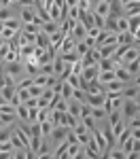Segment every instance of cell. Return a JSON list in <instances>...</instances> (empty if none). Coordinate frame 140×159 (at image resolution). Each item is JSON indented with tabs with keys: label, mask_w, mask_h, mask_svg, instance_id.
Instances as JSON below:
<instances>
[{
	"label": "cell",
	"mask_w": 140,
	"mask_h": 159,
	"mask_svg": "<svg viewBox=\"0 0 140 159\" xmlns=\"http://www.w3.org/2000/svg\"><path fill=\"white\" fill-rule=\"evenodd\" d=\"M2 68H4V72L9 74V76H13L15 79V83H17V79L24 74V61H11V64H2Z\"/></svg>",
	"instance_id": "6da1fadb"
},
{
	"label": "cell",
	"mask_w": 140,
	"mask_h": 159,
	"mask_svg": "<svg viewBox=\"0 0 140 159\" xmlns=\"http://www.w3.org/2000/svg\"><path fill=\"white\" fill-rule=\"evenodd\" d=\"M68 129H70V127H64V125L53 127V132H51V136H49L51 147H57L60 142H64V140H66V136H68Z\"/></svg>",
	"instance_id": "7a4b0ae2"
},
{
	"label": "cell",
	"mask_w": 140,
	"mask_h": 159,
	"mask_svg": "<svg viewBox=\"0 0 140 159\" xmlns=\"http://www.w3.org/2000/svg\"><path fill=\"white\" fill-rule=\"evenodd\" d=\"M17 13L21 24H32L36 17V7H17Z\"/></svg>",
	"instance_id": "3957f363"
},
{
	"label": "cell",
	"mask_w": 140,
	"mask_h": 159,
	"mask_svg": "<svg viewBox=\"0 0 140 159\" xmlns=\"http://www.w3.org/2000/svg\"><path fill=\"white\" fill-rule=\"evenodd\" d=\"M121 112H123V119H125V121L134 119V117L138 115V106H136V102H134V100H123V108H121Z\"/></svg>",
	"instance_id": "277c9868"
},
{
	"label": "cell",
	"mask_w": 140,
	"mask_h": 159,
	"mask_svg": "<svg viewBox=\"0 0 140 159\" xmlns=\"http://www.w3.org/2000/svg\"><path fill=\"white\" fill-rule=\"evenodd\" d=\"M40 32L43 34H47V36H55L57 32H60V21H53V19H49V21H45V24L40 25Z\"/></svg>",
	"instance_id": "5b68a950"
},
{
	"label": "cell",
	"mask_w": 140,
	"mask_h": 159,
	"mask_svg": "<svg viewBox=\"0 0 140 159\" xmlns=\"http://www.w3.org/2000/svg\"><path fill=\"white\" fill-rule=\"evenodd\" d=\"M87 102L91 108H96V106H104L106 104V93H87Z\"/></svg>",
	"instance_id": "8992f818"
},
{
	"label": "cell",
	"mask_w": 140,
	"mask_h": 159,
	"mask_svg": "<svg viewBox=\"0 0 140 159\" xmlns=\"http://www.w3.org/2000/svg\"><path fill=\"white\" fill-rule=\"evenodd\" d=\"M51 64H53V74H55V76H62V74H64V68H66V61H64V57L57 53V55L51 60Z\"/></svg>",
	"instance_id": "52a82bcc"
},
{
	"label": "cell",
	"mask_w": 140,
	"mask_h": 159,
	"mask_svg": "<svg viewBox=\"0 0 140 159\" xmlns=\"http://www.w3.org/2000/svg\"><path fill=\"white\" fill-rule=\"evenodd\" d=\"M138 57H140L138 47H136V45H132V47H129V49H127L125 53H123V57H121V64L125 66L127 61H134V60H138Z\"/></svg>",
	"instance_id": "ba28073f"
},
{
	"label": "cell",
	"mask_w": 140,
	"mask_h": 159,
	"mask_svg": "<svg viewBox=\"0 0 140 159\" xmlns=\"http://www.w3.org/2000/svg\"><path fill=\"white\" fill-rule=\"evenodd\" d=\"M13 17H19L17 7H0V21H7V19H13Z\"/></svg>",
	"instance_id": "9c48e42d"
},
{
	"label": "cell",
	"mask_w": 140,
	"mask_h": 159,
	"mask_svg": "<svg viewBox=\"0 0 140 159\" xmlns=\"http://www.w3.org/2000/svg\"><path fill=\"white\" fill-rule=\"evenodd\" d=\"M91 11L96 13V15H100V17H104V19H106V17H108V13H111V2L102 0V2H98V4H96Z\"/></svg>",
	"instance_id": "30bf717a"
},
{
	"label": "cell",
	"mask_w": 140,
	"mask_h": 159,
	"mask_svg": "<svg viewBox=\"0 0 140 159\" xmlns=\"http://www.w3.org/2000/svg\"><path fill=\"white\" fill-rule=\"evenodd\" d=\"M121 61H117L115 57H104V60L98 61V70H115Z\"/></svg>",
	"instance_id": "8fae6325"
},
{
	"label": "cell",
	"mask_w": 140,
	"mask_h": 159,
	"mask_svg": "<svg viewBox=\"0 0 140 159\" xmlns=\"http://www.w3.org/2000/svg\"><path fill=\"white\" fill-rule=\"evenodd\" d=\"M75 47H76V38L72 36V34H66V38H64V43H62V49H60V53L75 51Z\"/></svg>",
	"instance_id": "7c38bea8"
},
{
	"label": "cell",
	"mask_w": 140,
	"mask_h": 159,
	"mask_svg": "<svg viewBox=\"0 0 140 159\" xmlns=\"http://www.w3.org/2000/svg\"><path fill=\"white\" fill-rule=\"evenodd\" d=\"M113 79H117V76H115V70H100V72H98V81H100L102 87L106 85V83H111Z\"/></svg>",
	"instance_id": "4fadbf2b"
},
{
	"label": "cell",
	"mask_w": 140,
	"mask_h": 159,
	"mask_svg": "<svg viewBox=\"0 0 140 159\" xmlns=\"http://www.w3.org/2000/svg\"><path fill=\"white\" fill-rule=\"evenodd\" d=\"M127 83H123V81H119V79H113L111 83H106L104 85V91H123V87H125Z\"/></svg>",
	"instance_id": "5bb4252c"
},
{
	"label": "cell",
	"mask_w": 140,
	"mask_h": 159,
	"mask_svg": "<svg viewBox=\"0 0 140 159\" xmlns=\"http://www.w3.org/2000/svg\"><path fill=\"white\" fill-rule=\"evenodd\" d=\"M81 104H83V102L70 98V100H68V112H70L72 117H79V115H81Z\"/></svg>",
	"instance_id": "9a60e30c"
},
{
	"label": "cell",
	"mask_w": 140,
	"mask_h": 159,
	"mask_svg": "<svg viewBox=\"0 0 140 159\" xmlns=\"http://www.w3.org/2000/svg\"><path fill=\"white\" fill-rule=\"evenodd\" d=\"M91 117L96 119V123H100V121H104V119L108 117V112H106L104 106H96V108H91Z\"/></svg>",
	"instance_id": "2e32d148"
},
{
	"label": "cell",
	"mask_w": 140,
	"mask_h": 159,
	"mask_svg": "<svg viewBox=\"0 0 140 159\" xmlns=\"http://www.w3.org/2000/svg\"><path fill=\"white\" fill-rule=\"evenodd\" d=\"M138 13H140V2H134V0H132L129 4L123 7V15H125V17H129V15H138Z\"/></svg>",
	"instance_id": "e0dca14e"
},
{
	"label": "cell",
	"mask_w": 140,
	"mask_h": 159,
	"mask_svg": "<svg viewBox=\"0 0 140 159\" xmlns=\"http://www.w3.org/2000/svg\"><path fill=\"white\" fill-rule=\"evenodd\" d=\"M32 83H34V79H32V76H28V74H21V76L17 79L15 87H17V89H28V87L32 85Z\"/></svg>",
	"instance_id": "ac0fdd59"
},
{
	"label": "cell",
	"mask_w": 140,
	"mask_h": 159,
	"mask_svg": "<svg viewBox=\"0 0 140 159\" xmlns=\"http://www.w3.org/2000/svg\"><path fill=\"white\" fill-rule=\"evenodd\" d=\"M87 93H106V91H104V87L100 85V81L93 79V81L87 83Z\"/></svg>",
	"instance_id": "d6986e66"
},
{
	"label": "cell",
	"mask_w": 140,
	"mask_h": 159,
	"mask_svg": "<svg viewBox=\"0 0 140 159\" xmlns=\"http://www.w3.org/2000/svg\"><path fill=\"white\" fill-rule=\"evenodd\" d=\"M72 36H75L76 40H83V38L87 36V28H85V25L79 21V24L75 25V30H72Z\"/></svg>",
	"instance_id": "ffe728a7"
},
{
	"label": "cell",
	"mask_w": 140,
	"mask_h": 159,
	"mask_svg": "<svg viewBox=\"0 0 140 159\" xmlns=\"http://www.w3.org/2000/svg\"><path fill=\"white\" fill-rule=\"evenodd\" d=\"M117 43L119 45H134V34L132 32H121V34H117Z\"/></svg>",
	"instance_id": "44dd1931"
},
{
	"label": "cell",
	"mask_w": 140,
	"mask_h": 159,
	"mask_svg": "<svg viewBox=\"0 0 140 159\" xmlns=\"http://www.w3.org/2000/svg\"><path fill=\"white\" fill-rule=\"evenodd\" d=\"M28 115H30V108L25 106L24 102H21V104H17V119H19V121H24V123H28Z\"/></svg>",
	"instance_id": "7402d4cb"
},
{
	"label": "cell",
	"mask_w": 140,
	"mask_h": 159,
	"mask_svg": "<svg viewBox=\"0 0 140 159\" xmlns=\"http://www.w3.org/2000/svg\"><path fill=\"white\" fill-rule=\"evenodd\" d=\"M81 142H75V144H68V151H66V159H76L79 151H81Z\"/></svg>",
	"instance_id": "603a6c76"
},
{
	"label": "cell",
	"mask_w": 140,
	"mask_h": 159,
	"mask_svg": "<svg viewBox=\"0 0 140 159\" xmlns=\"http://www.w3.org/2000/svg\"><path fill=\"white\" fill-rule=\"evenodd\" d=\"M121 32H129V21H127L125 15H121L117 19V34H121Z\"/></svg>",
	"instance_id": "cb8c5ba5"
},
{
	"label": "cell",
	"mask_w": 140,
	"mask_h": 159,
	"mask_svg": "<svg viewBox=\"0 0 140 159\" xmlns=\"http://www.w3.org/2000/svg\"><path fill=\"white\" fill-rule=\"evenodd\" d=\"M0 91H2V96L7 98V102H11V100L15 98V93H17V87L15 85H4Z\"/></svg>",
	"instance_id": "d4e9b609"
},
{
	"label": "cell",
	"mask_w": 140,
	"mask_h": 159,
	"mask_svg": "<svg viewBox=\"0 0 140 159\" xmlns=\"http://www.w3.org/2000/svg\"><path fill=\"white\" fill-rule=\"evenodd\" d=\"M127 21H129V32L136 34V30L140 28V13H138V15H129Z\"/></svg>",
	"instance_id": "484cf974"
},
{
	"label": "cell",
	"mask_w": 140,
	"mask_h": 159,
	"mask_svg": "<svg viewBox=\"0 0 140 159\" xmlns=\"http://www.w3.org/2000/svg\"><path fill=\"white\" fill-rule=\"evenodd\" d=\"M49 45H51V38L47 36V34H43V32H40V34H36V47H40V49H47Z\"/></svg>",
	"instance_id": "4316f807"
},
{
	"label": "cell",
	"mask_w": 140,
	"mask_h": 159,
	"mask_svg": "<svg viewBox=\"0 0 140 159\" xmlns=\"http://www.w3.org/2000/svg\"><path fill=\"white\" fill-rule=\"evenodd\" d=\"M40 132H43V138H49L51 132H53V123L49 119H45V121H40Z\"/></svg>",
	"instance_id": "83f0119b"
},
{
	"label": "cell",
	"mask_w": 140,
	"mask_h": 159,
	"mask_svg": "<svg viewBox=\"0 0 140 159\" xmlns=\"http://www.w3.org/2000/svg\"><path fill=\"white\" fill-rule=\"evenodd\" d=\"M104 157H111V159H123V157H125V153H123L121 148L117 147V148H108V151L104 153Z\"/></svg>",
	"instance_id": "f1b7e54d"
},
{
	"label": "cell",
	"mask_w": 140,
	"mask_h": 159,
	"mask_svg": "<svg viewBox=\"0 0 140 159\" xmlns=\"http://www.w3.org/2000/svg\"><path fill=\"white\" fill-rule=\"evenodd\" d=\"M21 32H28V34H40V25H36L34 21H32V24H21Z\"/></svg>",
	"instance_id": "f546056e"
},
{
	"label": "cell",
	"mask_w": 140,
	"mask_h": 159,
	"mask_svg": "<svg viewBox=\"0 0 140 159\" xmlns=\"http://www.w3.org/2000/svg\"><path fill=\"white\" fill-rule=\"evenodd\" d=\"M72 89H75V87L70 85L68 81H62V98L64 100H70V98H72Z\"/></svg>",
	"instance_id": "4dcf8cb0"
},
{
	"label": "cell",
	"mask_w": 140,
	"mask_h": 159,
	"mask_svg": "<svg viewBox=\"0 0 140 159\" xmlns=\"http://www.w3.org/2000/svg\"><path fill=\"white\" fill-rule=\"evenodd\" d=\"M28 91H30V96H32V98H40V96H43V91H45V87L32 83V85L28 87Z\"/></svg>",
	"instance_id": "1f68e13d"
},
{
	"label": "cell",
	"mask_w": 140,
	"mask_h": 159,
	"mask_svg": "<svg viewBox=\"0 0 140 159\" xmlns=\"http://www.w3.org/2000/svg\"><path fill=\"white\" fill-rule=\"evenodd\" d=\"M72 98L79 100V102H85V100H87V91H85L83 87H75V89H72Z\"/></svg>",
	"instance_id": "d6a6232c"
},
{
	"label": "cell",
	"mask_w": 140,
	"mask_h": 159,
	"mask_svg": "<svg viewBox=\"0 0 140 159\" xmlns=\"http://www.w3.org/2000/svg\"><path fill=\"white\" fill-rule=\"evenodd\" d=\"M75 51H76V55H79V57H83V55H85V53L89 51L87 43H85V40H76V47H75Z\"/></svg>",
	"instance_id": "836d02e7"
},
{
	"label": "cell",
	"mask_w": 140,
	"mask_h": 159,
	"mask_svg": "<svg viewBox=\"0 0 140 159\" xmlns=\"http://www.w3.org/2000/svg\"><path fill=\"white\" fill-rule=\"evenodd\" d=\"M123 119V112L121 110H113V112H108V117H106V121L111 123V125H115L117 121H121Z\"/></svg>",
	"instance_id": "e575fe53"
},
{
	"label": "cell",
	"mask_w": 140,
	"mask_h": 159,
	"mask_svg": "<svg viewBox=\"0 0 140 159\" xmlns=\"http://www.w3.org/2000/svg\"><path fill=\"white\" fill-rule=\"evenodd\" d=\"M66 81L70 83L72 87H81V74H75V72H70L68 76H66Z\"/></svg>",
	"instance_id": "d590c367"
},
{
	"label": "cell",
	"mask_w": 140,
	"mask_h": 159,
	"mask_svg": "<svg viewBox=\"0 0 140 159\" xmlns=\"http://www.w3.org/2000/svg\"><path fill=\"white\" fill-rule=\"evenodd\" d=\"M28 98H32L28 89H17V100H19V104H21V102H25Z\"/></svg>",
	"instance_id": "8d00e7d4"
},
{
	"label": "cell",
	"mask_w": 140,
	"mask_h": 159,
	"mask_svg": "<svg viewBox=\"0 0 140 159\" xmlns=\"http://www.w3.org/2000/svg\"><path fill=\"white\" fill-rule=\"evenodd\" d=\"M81 121L85 123V125H87L89 129H93V127H96V119H93L91 115H87V117H81Z\"/></svg>",
	"instance_id": "74e56055"
},
{
	"label": "cell",
	"mask_w": 140,
	"mask_h": 159,
	"mask_svg": "<svg viewBox=\"0 0 140 159\" xmlns=\"http://www.w3.org/2000/svg\"><path fill=\"white\" fill-rule=\"evenodd\" d=\"M47 76H49V74H36V76H34V83H36V85L47 87Z\"/></svg>",
	"instance_id": "f35d334b"
},
{
	"label": "cell",
	"mask_w": 140,
	"mask_h": 159,
	"mask_svg": "<svg viewBox=\"0 0 140 159\" xmlns=\"http://www.w3.org/2000/svg\"><path fill=\"white\" fill-rule=\"evenodd\" d=\"M79 7H68V17H70V19H76V21H79Z\"/></svg>",
	"instance_id": "ab89813d"
},
{
	"label": "cell",
	"mask_w": 140,
	"mask_h": 159,
	"mask_svg": "<svg viewBox=\"0 0 140 159\" xmlns=\"http://www.w3.org/2000/svg\"><path fill=\"white\" fill-rule=\"evenodd\" d=\"M79 11H91V2L89 0H79Z\"/></svg>",
	"instance_id": "60d3db41"
},
{
	"label": "cell",
	"mask_w": 140,
	"mask_h": 159,
	"mask_svg": "<svg viewBox=\"0 0 140 159\" xmlns=\"http://www.w3.org/2000/svg\"><path fill=\"white\" fill-rule=\"evenodd\" d=\"M40 74H53V64H43L40 66Z\"/></svg>",
	"instance_id": "b9f144b4"
},
{
	"label": "cell",
	"mask_w": 140,
	"mask_h": 159,
	"mask_svg": "<svg viewBox=\"0 0 140 159\" xmlns=\"http://www.w3.org/2000/svg\"><path fill=\"white\" fill-rule=\"evenodd\" d=\"M24 104L28 106V108H38V98H28Z\"/></svg>",
	"instance_id": "7bdbcfd3"
},
{
	"label": "cell",
	"mask_w": 140,
	"mask_h": 159,
	"mask_svg": "<svg viewBox=\"0 0 140 159\" xmlns=\"http://www.w3.org/2000/svg\"><path fill=\"white\" fill-rule=\"evenodd\" d=\"M104 21H106L104 17H100V15L93 13V24H96V28H104Z\"/></svg>",
	"instance_id": "ee69618b"
},
{
	"label": "cell",
	"mask_w": 140,
	"mask_h": 159,
	"mask_svg": "<svg viewBox=\"0 0 140 159\" xmlns=\"http://www.w3.org/2000/svg\"><path fill=\"white\" fill-rule=\"evenodd\" d=\"M100 30H102V28H96V25H93V28H89V30H87V36H91V38H98Z\"/></svg>",
	"instance_id": "f6af8a7d"
},
{
	"label": "cell",
	"mask_w": 140,
	"mask_h": 159,
	"mask_svg": "<svg viewBox=\"0 0 140 159\" xmlns=\"http://www.w3.org/2000/svg\"><path fill=\"white\" fill-rule=\"evenodd\" d=\"M19 0H0V7H17Z\"/></svg>",
	"instance_id": "bcb514c9"
},
{
	"label": "cell",
	"mask_w": 140,
	"mask_h": 159,
	"mask_svg": "<svg viewBox=\"0 0 140 159\" xmlns=\"http://www.w3.org/2000/svg\"><path fill=\"white\" fill-rule=\"evenodd\" d=\"M17 7H34V0H19Z\"/></svg>",
	"instance_id": "7dc6e473"
},
{
	"label": "cell",
	"mask_w": 140,
	"mask_h": 159,
	"mask_svg": "<svg viewBox=\"0 0 140 159\" xmlns=\"http://www.w3.org/2000/svg\"><path fill=\"white\" fill-rule=\"evenodd\" d=\"M132 129V136L136 138V140H140V127H129Z\"/></svg>",
	"instance_id": "c3c4849f"
},
{
	"label": "cell",
	"mask_w": 140,
	"mask_h": 159,
	"mask_svg": "<svg viewBox=\"0 0 140 159\" xmlns=\"http://www.w3.org/2000/svg\"><path fill=\"white\" fill-rule=\"evenodd\" d=\"M132 83H134V85H136V87H140V72L136 74V76H134V79H132Z\"/></svg>",
	"instance_id": "681fc988"
},
{
	"label": "cell",
	"mask_w": 140,
	"mask_h": 159,
	"mask_svg": "<svg viewBox=\"0 0 140 159\" xmlns=\"http://www.w3.org/2000/svg\"><path fill=\"white\" fill-rule=\"evenodd\" d=\"M66 4H68V7H76V4H79V0H66Z\"/></svg>",
	"instance_id": "f907efd6"
},
{
	"label": "cell",
	"mask_w": 140,
	"mask_h": 159,
	"mask_svg": "<svg viewBox=\"0 0 140 159\" xmlns=\"http://www.w3.org/2000/svg\"><path fill=\"white\" fill-rule=\"evenodd\" d=\"M2 104H7V98H4V96H2V91H0V106H2Z\"/></svg>",
	"instance_id": "816d5d0a"
},
{
	"label": "cell",
	"mask_w": 140,
	"mask_h": 159,
	"mask_svg": "<svg viewBox=\"0 0 140 159\" xmlns=\"http://www.w3.org/2000/svg\"><path fill=\"white\" fill-rule=\"evenodd\" d=\"M134 102H136V106H138V110H140V93L136 96V100H134Z\"/></svg>",
	"instance_id": "f5cc1de1"
},
{
	"label": "cell",
	"mask_w": 140,
	"mask_h": 159,
	"mask_svg": "<svg viewBox=\"0 0 140 159\" xmlns=\"http://www.w3.org/2000/svg\"><path fill=\"white\" fill-rule=\"evenodd\" d=\"M89 2H91V9H93V7H96L98 2H102V0H89Z\"/></svg>",
	"instance_id": "db71d44e"
},
{
	"label": "cell",
	"mask_w": 140,
	"mask_h": 159,
	"mask_svg": "<svg viewBox=\"0 0 140 159\" xmlns=\"http://www.w3.org/2000/svg\"><path fill=\"white\" fill-rule=\"evenodd\" d=\"M136 47H138V51H140V43H138V45H136Z\"/></svg>",
	"instance_id": "11a10c76"
},
{
	"label": "cell",
	"mask_w": 140,
	"mask_h": 159,
	"mask_svg": "<svg viewBox=\"0 0 140 159\" xmlns=\"http://www.w3.org/2000/svg\"><path fill=\"white\" fill-rule=\"evenodd\" d=\"M0 30H2V21H0Z\"/></svg>",
	"instance_id": "9f6ffc18"
},
{
	"label": "cell",
	"mask_w": 140,
	"mask_h": 159,
	"mask_svg": "<svg viewBox=\"0 0 140 159\" xmlns=\"http://www.w3.org/2000/svg\"><path fill=\"white\" fill-rule=\"evenodd\" d=\"M138 66H140V57H138Z\"/></svg>",
	"instance_id": "6f0895ef"
},
{
	"label": "cell",
	"mask_w": 140,
	"mask_h": 159,
	"mask_svg": "<svg viewBox=\"0 0 140 159\" xmlns=\"http://www.w3.org/2000/svg\"><path fill=\"white\" fill-rule=\"evenodd\" d=\"M134 2H140V0H134Z\"/></svg>",
	"instance_id": "680465c9"
}]
</instances>
